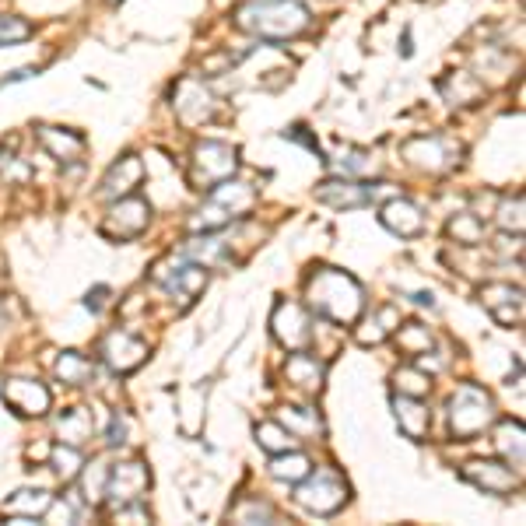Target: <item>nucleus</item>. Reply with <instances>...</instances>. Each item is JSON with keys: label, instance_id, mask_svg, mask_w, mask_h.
Masks as SVG:
<instances>
[{"label": "nucleus", "instance_id": "obj_1", "mask_svg": "<svg viewBox=\"0 0 526 526\" xmlns=\"http://www.w3.org/2000/svg\"><path fill=\"white\" fill-rule=\"evenodd\" d=\"M235 29L263 43H288L313 25V15L302 0H249L232 15Z\"/></svg>", "mask_w": 526, "mask_h": 526}, {"label": "nucleus", "instance_id": "obj_2", "mask_svg": "<svg viewBox=\"0 0 526 526\" xmlns=\"http://www.w3.org/2000/svg\"><path fill=\"white\" fill-rule=\"evenodd\" d=\"M306 302L320 320L337 323V327H351L365 313V288L348 271L320 267L306 281Z\"/></svg>", "mask_w": 526, "mask_h": 526}, {"label": "nucleus", "instance_id": "obj_3", "mask_svg": "<svg viewBox=\"0 0 526 526\" xmlns=\"http://www.w3.org/2000/svg\"><path fill=\"white\" fill-rule=\"evenodd\" d=\"M495 425V400L481 386L467 383L449 397V432L453 439L470 442Z\"/></svg>", "mask_w": 526, "mask_h": 526}, {"label": "nucleus", "instance_id": "obj_4", "mask_svg": "<svg viewBox=\"0 0 526 526\" xmlns=\"http://www.w3.org/2000/svg\"><path fill=\"white\" fill-rule=\"evenodd\" d=\"M348 481H344L337 470L323 467V470H309L299 484H295V502L302 505L313 516H334L348 505Z\"/></svg>", "mask_w": 526, "mask_h": 526}, {"label": "nucleus", "instance_id": "obj_5", "mask_svg": "<svg viewBox=\"0 0 526 526\" xmlns=\"http://www.w3.org/2000/svg\"><path fill=\"white\" fill-rule=\"evenodd\" d=\"M239 169V151L225 141H200L190 151V183L193 190H211L221 179H232Z\"/></svg>", "mask_w": 526, "mask_h": 526}, {"label": "nucleus", "instance_id": "obj_6", "mask_svg": "<svg viewBox=\"0 0 526 526\" xmlns=\"http://www.w3.org/2000/svg\"><path fill=\"white\" fill-rule=\"evenodd\" d=\"M400 155L421 172H432V176H442V172L456 169L463 158V148L446 134H421L411 137V141L400 148Z\"/></svg>", "mask_w": 526, "mask_h": 526}, {"label": "nucleus", "instance_id": "obj_7", "mask_svg": "<svg viewBox=\"0 0 526 526\" xmlns=\"http://www.w3.org/2000/svg\"><path fill=\"white\" fill-rule=\"evenodd\" d=\"M151 225V204L137 193H127V197L113 200L106 221H102V235L113 242H130L137 235H144Z\"/></svg>", "mask_w": 526, "mask_h": 526}, {"label": "nucleus", "instance_id": "obj_8", "mask_svg": "<svg viewBox=\"0 0 526 526\" xmlns=\"http://www.w3.org/2000/svg\"><path fill=\"white\" fill-rule=\"evenodd\" d=\"M271 334L281 348L292 351H309L313 348V316L302 302H278L271 316Z\"/></svg>", "mask_w": 526, "mask_h": 526}, {"label": "nucleus", "instance_id": "obj_9", "mask_svg": "<svg viewBox=\"0 0 526 526\" xmlns=\"http://www.w3.org/2000/svg\"><path fill=\"white\" fill-rule=\"evenodd\" d=\"M383 197H397L390 183H369V179H327V183L316 190V200L330 207H365V204H376Z\"/></svg>", "mask_w": 526, "mask_h": 526}, {"label": "nucleus", "instance_id": "obj_10", "mask_svg": "<svg viewBox=\"0 0 526 526\" xmlns=\"http://www.w3.org/2000/svg\"><path fill=\"white\" fill-rule=\"evenodd\" d=\"M172 109H176L179 123H186V127H204L218 113V99H214V92L204 81L183 78L176 85V95H172Z\"/></svg>", "mask_w": 526, "mask_h": 526}, {"label": "nucleus", "instance_id": "obj_11", "mask_svg": "<svg viewBox=\"0 0 526 526\" xmlns=\"http://www.w3.org/2000/svg\"><path fill=\"white\" fill-rule=\"evenodd\" d=\"M102 362H106L116 376H130V372H137L148 362V341L130 334V330H113V334H106V341H102Z\"/></svg>", "mask_w": 526, "mask_h": 526}, {"label": "nucleus", "instance_id": "obj_12", "mask_svg": "<svg viewBox=\"0 0 526 526\" xmlns=\"http://www.w3.org/2000/svg\"><path fill=\"white\" fill-rule=\"evenodd\" d=\"M460 477L484 495H512L519 488V470H512L505 460H470L463 463Z\"/></svg>", "mask_w": 526, "mask_h": 526}, {"label": "nucleus", "instance_id": "obj_13", "mask_svg": "<svg viewBox=\"0 0 526 526\" xmlns=\"http://www.w3.org/2000/svg\"><path fill=\"white\" fill-rule=\"evenodd\" d=\"M155 281L165 288L169 295H179L183 302H193L200 292L207 288V281H211V271H207V263H197V260H179L172 263V271H165V267H158L155 271Z\"/></svg>", "mask_w": 526, "mask_h": 526}, {"label": "nucleus", "instance_id": "obj_14", "mask_svg": "<svg viewBox=\"0 0 526 526\" xmlns=\"http://www.w3.org/2000/svg\"><path fill=\"white\" fill-rule=\"evenodd\" d=\"M148 484H151V474L144 463H137V460L113 463V467H109V481H106V502H113L116 509L127 502H141Z\"/></svg>", "mask_w": 526, "mask_h": 526}, {"label": "nucleus", "instance_id": "obj_15", "mask_svg": "<svg viewBox=\"0 0 526 526\" xmlns=\"http://www.w3.org/2000/svg\"><path fill=\"white\" fill-rule=\"evenodd\" d=\"M0 397H4V404H8L11 411L22 414V418H43L53 404L50 390H46L39 379H8V383L0 386Z\"/></svg>", "mask_w": 526, "mask_h": 526}, {"label": "nucleus", "instance_id": "obj_16", "mask_svg": "<svg viewBox=\"0 0 526 526\" xmlns=\"http://www.w3.org/2000/svg\"><path fill=\"white\" fill-rule=\"evenodd\" d=\"M477 299L491 313V320L502 323V327H519L523 323V288L519 285L495 281V285H484Z\"/></svg>", "mask_w": 526, "mask_h": 526}, {"label": "nucleus", "instance_id": "obj_17", "mask_svg": "<svg viewBox=\"0 0 526 526\" xmlns=\"http://www.w3.org/2000/svg\"><path fill=\"white\" fill-rule=\"evenodd\" d=\"M379 221H383V228H390L393 235H400V239H414V235L425 232V214H421V207L414 204V200L407 197H386L383 204H379Z\"/></svg>", "mask_w": 526, "mask_h": 526}, {"label": "nucleus", "instance_id": "obj_18", "mask_svg": "<svg viewBox=\"0 0 526 526\" xmlns=\"http://www.w3.org/2000/svg\"><path fill=\"white\" fill-rule=\"evenodd\" d=\"M36 141L43 144V151L50 158H57L60 165H78L85 158V137L71 127H50V123H39Z\"/></svg>", "mask_w": 526, "mask_h": 526}, {"label": "nucleus", "instance_id": "obj_19", "mask_svg": "<svg viewBox=\"0 0 526 526\" xmlns=\"http://www.w3.org/2000/svg\"><path fill=\"white\" fill-rule=\"evenodd\" d=\"M141 183H144V162L137 155H123L120 162L106 172V179H102V186H99V197L120 200V197H127V193H134Z\"/></svg>", "mask_w": 526, "mask_h": 526}, {"label": "nucleus", "instance_id": "obj_20", "mask_svg": "<svg viewBox=\"0 0 526 526\" xmlns=\"http://www.w3.org/2000/svg\"><path fill=\"white\" fill-rule=\"evenodd\" d=\"M393 414H397L400 432L411 442H425L428 428H432V411L425 407L421 397H407V393H397L393 397Z\"/></svg>", "mask_w": 526, "mask_h": 526}, {"label": "nucleus", "instance_id": "obj_21", "mask_svg": "<svg viewBox=\"0 0 526 526\" xmlns=\"http://www.w3.org/2000/svg\"><path fill=\"white\" fill-rule=\"evenodd\" d=\"M509 74H512V53L505 50V46L488 43L484 50L474 53V78L481 81L484 88L502 85V81H509Z\"/></svg>", "mask_w": 526, "mask_h": 526}, {"label": "nucleus", "instance_id": "obj_22", "mask_svg": "<svg viewBox=\"0 0 526 526\" xmlns=\"http://www.w3.org/2000/svg\"><path fill=\"white\" fill-rule=\"evenodd\" d=\"M207 197L214 200V204L225 207L232 218H242V214H249L256 207V190L249 183H239V179H221L218 186H211L207 190Z\"/></svg>", "mask_w": 526, "mask_h": 526}, {"label": "nucleus", "instance_id": "obj_23", "mask_svg": "<svg viewBox=\"0 0 526 526\" xmlns=\"http://www.w3.org/2000/svg\"><path fill=\"white\" fill-rule=\"evenodd\" d=\"M285 379L302 393H320L323 390V362L309 351H292L285 365Z\"/></svg>", "mask_w": 526, "mask_h": 526}, {"label": "nucleus", "instance_id": "obj_24", "mask_svg": "<svg viewBox=\"0 0 526 526\" xmlns=\"http://www.w3.org/2000/svg\"><path fill=\"white\" fill-rule=\"evenodd\" d=\"M495 449H498V456H502V460L509 463L512 470H523V460H526V432H523V425H519V421H512V418L498 421Z\"/></svg>", "mask_w": 526, "mask_h": 526}, {"label": "nucleus", "instance_id": "obj_25", "mask_svg": "<svg viewBox=\"0 0 526 526\" xmlns=\"http://www.w3.org/2000/svg\"><path fill=\"white\" fill-rule=\"evenodd\" d=\"M439 92L449 106H474L484 99V85L470 71H453L439 81Z\"/></svg>", "mask_w": 526, "mask_h": 526}, {"label": "nucleus", "instance_id": "obj_26", "mask_svg": "<svg viewBox=\"0 0 526 526\" xmlns=\"http://www.w3.org/2000/svg\"><path fill=\"white\" fill-rule=\"evenodd\" d=\"M50 502H53V495L46 488H22V491H15V495H8L4 512H8L11 519H43Z\"/></svg>", "mask_w": 526, "mask_h": 526}, {"label": "nucleus", "instance_id": "obj_27", "mask_svg": "<svg viewBox=\"0 0 526 526\" xmlns=\"http://www.w3.org/2000/svg\"><path fill=\"white\" fill-rule=\"evenodd\" d=\"M400 327V309L397 306H383L372 316H365L362 327H358V344L372 348V344H383L386 337H393V330Z\"/></svg>", "mask_w": 526, "mask_h": 526}, {"label": "nucleus", "instance_id": "obj_28", "mask_svg": "<svg viewBox=\"0 0 526 526\" xmlns=\"http://www.w3.org/2000/svg\"><path fill=\"white\" fill-rule=\"evenodd\" d=\"M278 421L295 435V439H323V418L316 414V407H281Z\"/></svg>", "mask_w": 526, "mask_h": 526}, {"label": "nucleus", "instance_id": "obj_29", "mask_svg": "<svg viewBox=\"0 0 526 526\" xmlns=\"http://www.w3.org/2000/svg\"><path fill=\"white\" fill-rule=\"evenodd\" d=\"M313 470V460L302 453L299 446L295 449H285V453H274L271 456V477L274 481H285V484H299L302 477Z\"/></svg>", "mask_w": 526, "mask_h": 526}, {"label": "nucleus", "instance_id": "obj_30", "mask_svg": "<svg viewBox=\"0 0 526 526\" xmlns=\"http://www.w3.org/2000/svg\"><path fill=\"white\" fill-rule=\"evenodd\" d=\"M53 372L64 386H88L95 379V365L81 351H64L53 365Z\"/></svg>", "mask_w": 526, "mask_h": 526}, {"label": "nucleus", "instance_id": "obj_31", "mask_svg": "<svg viewBox=\"0 0 526 526\" xmlns=\"http://www.w3.org/2000/svg\"><path fill=\"white\" fill-rule=\"evenodd\" d=\"M446 232H449V239H453L456 246L474 249V246H481L484 242V221H481V214H474V211H460V214L449 218Z\"/></svg>", "mask_w": 526, "mask_h": 526}, {"label": "nucleus", "instance_id": "obj_32", "mask_svg": "<svg viewBox=\"0 0 526 526\" xmlns=\"http://www.w3.org/2000/svg\"><path fill=\"white\" fill-rule=\"evenodd\" d=\"M92 432H95V425H92L88 407H71V411H64V418L57 421L60 442H71V446H81L85 439H92Z\"/></svg>", "mask_w": 526, "mask_h": 526}, {"label": "nucleus", "instance_id": "obj_33", "mask_svg": "<svg viewBox=\"0 0 526 526\" xmlns=\"http://www.w3.org/2000/svg\"><path fill=\"white\" fill-rule=\"evenodd\" d=\"M228 519L232 523H278V509H274L267 498H256V495H246L239 505H232V512H228Z\"/></svg>", "mask_w": 526, "mask_h": 526}, {"label": "nucleus", "instance_id": "obj_34", "mask_svg": "<svg viewBox=\"0 0 526 526\" xmlns=\"http://www.w3.org/2000/svg\"><path fill=\"white\" fill-rule=\"evenodd\" d=\"M50 467L60 481H78L81 467H85V453L81 446H71V442H60V446L50 449Z\"/></svg>", "mask_w": 526, "mask_h": 526}, {"label": "nucleus", "instance_id": "obj_35", "mask_svg": "<svg viewBox=\"0 0 526 526\" xmlns=\"http://www.w3.org/2000/svg\"><path fill=\"white\" fill-rule=\"evenodd\" d=\"M393 337H397V348L411 358H418V355H425V351L435 348V337L425 323H404V327L393 330Z\"/></svg>", "mask_w": 526, "mask_h": 526}, {"label": "nucleus", "instance_id": "obj_36", "mask_svg": "<svg viewBox=\"0 0 526 526\" xmlns=\"http://www.w3.org/2000/svg\"><path fill=\"white\" fill-rule=\"evenodd\" d=\"M81 495L88 505L106 502V481H109V463L106 460H92L81 467Z\"/></svg>", "mask_w": 526, "mask_h": 526}, {"label": "nucleus", "instance_id": "obj_37", "mask_svg": "<svg viewBox=\"0 0 526 526\" xmlns=\"http://www.w3.org/2000/svg\"><path fill=\"white\" fill-rule=\"evenodd\" d=\"M256 435V446L263 449V453H285V449H295V435L288 432L281 421H260V425L253 428Z\"/></svg>", "mask_w": 526, "mask_h": 526}, {"label": "nucleus", "instance_id": "obj_38", "mask_svg": "<svg viewBox=\"0 0 526 526\" xmlns=\"http://www.w3.org/2000/svg\"><path fill=\"white\" fill-rule=\"evenodd\" d=\"M393 386L407 397H425L432 390V372H425L421 365H404V369L393 372Z\"/></svg>", "mask_w": 526, "mask_h": 526}, {"label": "nucleus", "instance_id": "obj_39", "mask_svg": "<svg viewBox=\"0 0 526 526\" xmlns=\"http://www.w3.org/2000/svg\"><path fill=\"white\" fill-rule=\"evenodd\" d=\"M495 221L502 225V232H516L523 235V193L516 197H502L495 207Z\"/></svg>", "mask_w": 526, "mask_h": 526}, {"label": "nucleus", "instance_id": "obj_40", "mask_svg": "<svg viewBox=\"0 0 526 526\" xmlns=\"http://www.w3.org/2000/svg\"><path fill=\"white\" fill-rule=\"evenodd\" d=\"M0 179H4L8 186H25L32 179V169L15 155V151L0 148Z\"/></svg>", "mask_w": 526, "mask_h": 526}, {"label": "nucleus", "instance_id": "obj_41", "mask_svg": "<svg viewBox=\"0 0 526 526\" xmlns=\"http://www.w3.org/2000/svg\"><path fill=\"white\" fill-rule=\"evenodd\" d=\"M334 165H337V172H344V179H358V176H365V172L376 169V162H372L369 151H355V148L344 151Z\"/></svg>", "mask_w": 526, "mask_h": 526}, {"label": "nucleus", "instance_id": "obj_42", "mask_svg": "<svg viewBox=\"0 0 526 526\" xmlns=\"http://www.w3.org/2000/svg\"><path fill=\"white\" fill-rule=\"evenodd\" d=\"M102 439H106L109 449L127 446V442H130V418H127V414H123V411L109 414V425H106V432H102Z\"/></svg>", "mask_w": 526, "mask_h": 526}, {"label": "nucleus", "instance_id": "obj_43", "mask_svg": "<svg viewBox=\"0 0 526 526\" xmlns=\"http://www.w3.org/2000/svg\"><path fill=\"white\" fill-rule=\"evenodd\" d=\"M32 36V25L25 18H0V50L4 46H18Z\"/></svg>", "mask_w": 526, "mask_h": 526}, {"label": "nucleus", "instance_id": "obj_44", "mask_svg": "<svg viewBox=\"0 0 526 526\" xmlns=\"http://www.w3.org/2000/svg\"><path fill=\"white\" fill-rule=\"evenodd\" d=\"M495 253L498 256H519L523 253V235H516V232H502V235H495Z\"/></svg>", "mask_w": 526, "mask_h": 526}, {"label": "nucleus", "instance_id": "obj_45", "mask_svg": "<svg viewBox=\"0 0 526 526\" xmlns=\"http://www.w3.org/2000/svg\"><path fill=\"white\" fill-rule=\"evenodd\" d=\"M116 523H151V512L141 502H127L116 509Z\"/></svg>", "mask_w": 526, "mask_h": 526}, {"label": "nucleus", "instance_id": "obj_46", "mask_svg": "<svg viewBox=\"0 0 526 526\" xmlns=\"http://www.w3.org/2000/svg\"><path fill=\"white\" fill-rule=\"evenodd\" d=\"M43 519H60V523H74V505H71V502H60V498H53L50 509L43 512Z\"/></svg>", "mask_w": 526, "mask_h": 526}, {"label": "nucleus", "instance_id": "obj_47", "mask_svg": "<svg viewBox=\"0 0 526 526\" xmlns=\"http://www.w3.org/2000/svg\"><path fill=\"white\" fill-rule=\"evenodd\" d=\"M109 288L106 285H95L92 292L85 295V309H92V313H102V309H106V302H109Z\"/></svg>", "mask_w": 526, "mask_h": 526}, {"label": "nucleus", "instance_id": "obj_48", "mask_svg": "<svg viewBox=\"0 0 526 526\" xmlns=\"http://www.w3.org/2000/svg\"><path fill=\"white\" fill-rule=\"evenodd\" d=\"M411 299L418 302V306H428V309H435V299H432V292H414Z\"/></svg>", "mask_w": 526, "mask_h": 526}, {"label": "nucleus", "instance_id": "obj_49", "mask_svg": "<svg viewBox=\"0 0 526 526\" xmlns=\"http://www.w3.org/2000/svg\"><path fill=\"white\" fill-rule=\"evenodd\" d=\"M400 53H404V57H411V53H414V46H411V32H404V43H400Z\"/></svg>", "mask_w": 526, "mask_h": 526}, {"label": "nucleus", "instance_id": "obj_50", "mask_svg": "<svg viewBox=\"0 0 526 526\" xmlns=\"http://www.w3.org/2000/svg\"><path fill=\"white\" fill-rule=\"evenodd\" d=\"M109 4H120V0H109Z\"/></svg>", "mask_w": 526, "mask_h": 526}, {"label": "nucleus", "instance_id": "obj_51", "mask_svg": "<svg viewBox=\"0 0 526 526\" xmlns=\"http://www.w3.org/2000/svg\"><path fill=\"white\" fill-rule=\"evenodd\" d=\"M0 386H4V383H0Z\"/></svg>", "mask_w": 526, "mask_h": 526}]
</instances>
